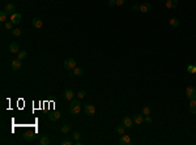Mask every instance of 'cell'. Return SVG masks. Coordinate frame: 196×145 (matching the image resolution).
<instances>
[{"label":"cell","mask_w":196,"mask_h":145,"mask_svg":"<svg viewBox=\"0 0 196 145\" xmlns=\"http://www.w3.org/2000/svg\"><path fill=\"white\" fill-rule=\"evenodd\" d=\"M69 111L72 115H77L81 111V99H72L71 101V106H69Z\"/></svg>","instance_id":"cell-1"},{"label":"cell","mask_w":196,"mask_h":145,"mask_svg":"<svg viewBox=\"0 0 196 145\" xmlns=\"http://www.w3.org/2000/svg\"><path fill=\"white\" fill-rule=\"evenodd\" d=\"M63 66H64V68H66L67 71H72L73 68H76V67H77V62H76L73 58H68V59H66V60H64Z\"/></svg>","instance_id":"cell-2"},{"label":"cell","mask_w":196,"mask_h":145,"mask_svg":"<svg viewBox=\"0 0 196 145\" xmlns=\"http://www.w3.org/2000/svg\"><path fill=\"white\" fill-rule=\"evenodd\" d=\"M186 97L188 99H196V88L187 86V89H186Z\"/></svg>","instance_id":"cell-3"},{"label":"cell","mask_w":196,"mask_h":145,"mask_svg":"<svg viewBox=\"0 0 196 145\" xmlns=\"http://www.w3.org/2000/svg\"><path fill=\"white\" fill-rule=\"evenodd\" d=\"M21 67H22V63H21L20 59H14V60L11 62V68H12V71L17 72V71L21 69Z\"/></svg>","instance_id":"cell-4"},{"label":"cell","mask_w":196,"mask_h":145,"mask_svg":"<svg viewBox=\"0 0 196 145\" xmlns=\"http://www.w3.org/2000/svg\"><path fill=\"white\" fill-rule=\"evenodd\" d=\"M9 21H12L13 24H20V22L22 21V16H21L20 13L14 12L13 14H11V16H9Z\"/></svg>","instance_id":"cell-5"},{"label":"cell","mask_w":196,"mask_h":145,"mask_svg":"<svg viewBox=\"0 0 196 145\" xmlns=\"http://www.w3.org/2000/svg\"><path fill=\"white\" fill-rule=\"evenodd\" d=\"M73 97H75V93H73L72 89H66V90L63 92V98H64V99H67V101H72Z\"/></svg>","instance_id":"cell-6"},{"label":"cell","mask_w":196,"mask_h":145,"mask_svg":"<svg viewBox=\"0 0 196 145\" xmlns=\"http://www.w3.org/2000/svg\"><path fill=\"white\" fill-rule=\"evenodd\" d=\"M3 11H5V12L11 16V14L14 13V11H16V5H14L13 3H8V4H5V7H4Z\"/></svg>","instance_id":"cell-7"},{"label":"cell","mask_w":196,"mask_h":145,"mask_svg":"<svg viewBox=\"0 0 196 145\" xmlns=\"http://www.w3.org/2000/svg\"><path fill=\"white\" fill-rule=\"evenodd\" d=\"M131 143H132V141H131V137H129L128 135H125V133L120 135V140H119V144H122V145H129Z\"/></svg>","instance_id":"cell-8"},{"label":"cell","mask_w":196,"mask_h":145,"mask_svg":"<svg viewBox=\"0 0 196 145\" xmlns=\"http://www.w3.org/2000/svg\"><path fill=\"white\" fill-rule=\"evenodd\" d=\"M8 50H9V52H12V54H18V51H20V46H18V43L12 42V43L9 44Z\"/></svg>","instance_id":"cell-9"},{"label":"cell","mask_w":196,"mask_h":145,"mask_svg":"<svg viewBox=\"0 0 196 145\" xmlns=\"http://www.w3.org/2000/svg\"><path fill=\"white\" fill-rule=\"evenodd\" d=\"M144 120H145V118H144V115L143 114H136V115H133V123L135 124H143L144 123Z\"/></svg>","instance_id":"cell-10"},{"label":"cell","mask_w":196,"mask_h":145,"mask_svg":"<svg viewBox=\"0 0 196 145\" xmlns=\"http://www.w3.org/2000/svg\"><path fill=\"white\" fill-rule=\"evenodd\" d=\"M123 126H124L125 128L133 127V119L129 118V116H124V118H123Z\"/></svg>","instance_id":"cell-11"},{"label":"cell","mask_w":196,"mask_h":145,"mask_svg":"<svg viewBox=\"0 0 196 145\" xmlns=\"http://www.w3.org/2000/svg\"><path fill=\"white\" fill-rule=\"evenodd\" d=\"M165 7H166L167 9H175V8L178 7V0H166Z\"/></svg>","instance_id":"cell-12"},{"label":"cell","mask_w":196,"mask_h":145,"mask_svg":"<svg viewBox=\"0 0 196 145\" xmlns=\"http://www.w3.org/2000/svg\"><path fill=\"white\" fill-rule=\"evenodd\" d=\"M150 9H152L150 3H143V4H140V12L148 13V12H150Z\"/></svg>","instance_id":"cell-13"},{"label":"cell","mask_w":196,"mask_h":145,"mask_svg":"<svg viewBox=\"0 0 196 145\" xmlns=\"http://www.w3.org/2000/svg\"><path fill=\"white\" fill-rule=\"evenodd\" d=\"M62 118V112H59V111H54V112H51L50 115H48V119L51 120V122H56V120H59Z\"/></svg>","instance_id":"cell-14"},{"label":"cell","mask_w":196,"mask_h":145,"mask_svg":"<svg viewBox=\"0 0 196 145\" xmlns=\"http://www.w3.org/2000/svg\"><path fill=\"white\" fill-rule=\"evenodd\" d=\"M32 25H33L36 29H41V28L43 26V22H42V20H41L39 17H34V18L32 20Z\"/></svg>","instance_id":"cell-15"},{"label":"cell","mask_w":196,"mask_h":145,"mask_svg":"<svg viewBox=\"0 0 196 145\" xmlns=\"http://www.w3.org/2000/svg\"><path fill=\"white\" fill-rule=\"evenodd\" d=\"M84 111H85V114L86 115H94L96 114V107L93 106V105H86L85 107H84Z\"/></svg>","instance_id":"cell-16"},{"label":"cell","mask_w":196,"mask_h":145,"mask_svg":"<svg viewBox=\"0 0 196 145\" xmlns=\"http://www.w3.org/2000/svg\"><path fill=\"white\" fill-rule=\"evenodd\" d=\"M190 111L191 114L196 115V99H190Z\"/></svg>","instance_id":"cell-17"},{"label":"cell","mask_w":196,"mask_h":145,"mask_svg":"<svg viewBox=\"0 0 196 145\" xmlns=\"http://www.w3.org/2000/svg\"><path fill=\"white\" fill-rule=\"evenodd\" d=\"M69 131H71V126H69V124H63V126L60 127V132H62L63 135H67Z\"/></svg>","instance_id":"cell-18"},{"label":"cell","mask_w":196,"mask_h":145,"mask_svg":"<svg viewBox=\"0 0 196 145\" xmlns=\"http://www.w3.org/2000/svg\"><path fill=\"white\" fill-rule=\"evenodd\" d=\"M72 73H73L75 77H76V76H82V74H84V69H82L81 67H76V68L72 69Z\"/></svg>","instance_id":"cell-19"},{"label":"cell","mask_w":196,"mask_h":145,"mask_svg":"<svg viewBox=\"0 0 196 145\" xmlns=\"http://www.w3.org/2000/svg\"><path fill=\"white\" fill-rule=\"evenodd\" d=\"M39 144L41 145H48L50 144V137H48L47 135H43V136L41 137V140H39Z\"/></svg>","instance_id":"cell-20"},{"label":"cell","mask_w":196,"mask_h":145,"mask_svg":"<svg viewBox=\"0 0 196 145\" xmlns=\"http://www.w3.org/2000/svg\"><path fill=\"white\" fill-rule=\"evenodd\" d=\"M125 127L123 126V123L120 124V126H117V128H115V131H117V133H119V135H123V133H125Z\"/></svg>","instance_id":"cell-21"},{"label":"cell","mask_w":196,"mask_h":145,"mask_svg":"<svg viewBox=\"0 0 196 145\" xmlns=\"http://www.w3.org/2000/svg\"><path fill=\"white\" fill-rule=\"evenodd\" d=\"M169 24H170V26H173V28H178V26H179V20H178V18H170V20H169Z\"/></svg>","instance_id":"cell-22"},{"label":"cell","mask_w":196,"mask_h":145,"mask_svg":"<svg viewBox=\"0 0 196 145\" xmlns=\"http://www.w3.org/2000/svg\"><path fill=\"white\" fill-rule=\"evenodd\" d=\"M24 139H25L26 141H33V140L36 139V135L32 133V132H29V133H25V135H24Z\"/></svg>","instance_id":"cell-23"},{"label":"cell","mask_w":196,"mask_h":145,"mask_svg":"<svg viewBox=\"0 0 196 145\" xmlns=\"http://www.w3.org/2000/svg\"><path fill=\"white\" fill-rule=\"evenodd\" d=\"M26 55H28V52H26L25 50H20V51H18V54H17V59L22 60V59H25V58H26Z\"/></svg>","instance_id":"cell-24"},{"label":"cell","mask_w":196,"mask_h":145,"mask_svg":"<svg viewBox=\"0 0 196 145\" xmlns=\"http://www.w3.org/2000/svg\"><path fill=\"white\" fill-rule=\"evenodd\" d=\"M7 17H8V13L5 11H1L0 12V21L1 22H7Z\"/></svg>","instance_id":"cell-25"},{"label":"cell","mask_w":196,"mask_h":145,"mask_svg":"<svg viewBox=\"0 0 196 145\" xmlns=\"http://www.w3.org/2000/svg\"><path fill=\"white\" fill-rule=\"evenodd\" d=\"M4 28H5L7 30H12V28H13V22H12V21H7V22H4Z\"/></svg>","instance_id":"cell-26"},{"label":"cell","mask_w":196,"mask_h":145,"mask_svg":"<svg viewBox=\"0 0 196 145\" xmlns=\"http://www.w3.org/2000/svg\"><path fill=\"white\" fill-rule=\"evenodd\" d=\"M143 115H144V116L150 115V107H149V106H144V107H143Z\"/></svg>","instance_id":"cell-27"},{"label":"cell","mask_w":196,"mask_h":145,"mask_svg":"<svg viewBox=\"0 0 196 145\" xmlns=\"http://www.w3.org/2000/svg\"><path fill=\"white\" fill-rule=\"evenodd\" d=\"M80 136H81V135H80V132H78V131H75V132L72 133V139H73L75 141H77L78 139H80Z\"/></svg>","instance_id":"cell-28"},{"label":"cell","mask_w":196,"mask_h":145,"mask_svg":"<svg viewBox=\"0 0 196 145\" xmlns=\"http://www.w3.org/2000/svg\"><path fill=\"white\" fill-rule=\"evenodd\" d=\"M21 33H22L21 29H13V30H12V34H13L14 37H20L21 36Z\"/></svg>","instance_id":"cell-29"},{"label":"cell","mask_w":196,"mask_h":145,"mask_svg":"<svg viewBox=\"0 0 196 145\" xmlns=\"http://www.w3.org/2000/svg\"><path fill=\"white\" fill-rule=\"evenodd\" d=\"M85 94H86V92H85V90H80V92H78V93L76 94V96H77V98H78V99H82V98L85 97Z\"/></svg>","instance_id":"cell-30"},{"label":"cell","mask_w":196,"mask_h":145,"mask_svg":"<svg viewBox=\"0 0 196 145\" xmlns=\"http://www.w3.org/2000/svg\"><path fill=\"white\" fill-rule=\"evenodd\" d=\"M72 144H75L72 140H63V141L60 143V145H72Z\"/></svg>","instance_id":"cell-31"},{"label":"cell","mask_w":196,"mask_h":145,"mask_svg":"<svg viewBox=\"0 0 196 145\" xmlns=\"http://www.w3.org/2000/svg\"><path fill=\"white\" fill-rule=\"evenodd\" d=\"M145 123H148V124H152V123H153V119H152L149 115H147V116H145Z\"/></svg>","instance_id":"cell-32"},{"label":"cell","mask_w":196,"mask_h":145,"mask_svg":"<svg viewBox=\"0 0 196 145\" xmlns=\"http://www.w3.org/2000/svg\"><path fill=\"white\" fill-rule=\"evenodd\" d=\"M132 9H133V11H139V12H140V4H133V5H132Z\"/></svg>","instance_id":"cell-33"},{"label":"cell","mask_w":196,"mask_h":145,"mask_svg":"<svg viewBox=\"0 0 196 145\" xmlns=\"http://www.w3.org/2000/svg\"><path fill=\"white\" fill-rule=\"evenodd\" d=\"M114 5H117V0H110L109 1V7H114Z\"/></svg>","instance_id":"cell-34"},{"label":"cell","mask_w":196,"mask_h":145,"mask_svg":"<svg viewBox=\"0 0 196 145\" xmlns=\"http://www.w3.org/2000/svg\"><path fill=\"white\" fill-rule=\"evenodd\" d=\"M127 0H117V5H123Z\"/></svg>","instance_id":"cell-35"}]
</instances>
